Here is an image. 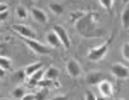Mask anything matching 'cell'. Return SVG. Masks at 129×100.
<instances>
[{
    "label": "cell",
    "instance_id": "cell-1",
    "mask_svg": "<svg viewBox=\"0 0 129 100\" xmlns=\"http://www.w3.org/2000/svg\"><path fill=\"white\" fill-rule=\"evenodd\" d=\"M98 15L96 13L89 12L84 14L77 20V30L84 37H97L102 35V30L98 24Z\"/></svg>",
    "mask_w": 129,
    "mask_h": 100
},
{
    "label": "cell",
    "instance_id": "cell-2",
    "mask_svg": "<svg viewBox=\"0 0 129 100\" xmlns=\"http://www.w3.org/2000/svg\"><path fill=\"white\" fill-rule=\"evenodd\" d=\"M111 43H112V38H110L107 41H105L103 44L99 46V47L90 48L88 53V55H87L88 59L89 60H91V61H99V60H101L107 55Z\"/></svg>",
    "mask_w": 129,
    "mask_h": 100
},
{
    "label": "cell",
    "instance_id": "cell-3",
    "mask_svg": "<svg viewBox=\"0 0 129 100\" xmlns=\"http://www.w3.org/2000/svg\"><path fill=\"white\" fill-rule=\"evenodd\" d=\"M22 39L26 43V45L32 51H34L35 54H37V55H48L50 53V50L47 46H45L39 41L35 40V39H28V38H23V37H22Z\"/></svg>",
    "mask_w": 129,
    "mask_h": 100
},
{
    "label": "cell",
    "instance_id": "cell-4",
    "mask_svg": "<svg viewBox=\"0 0 129 100\" xmlns=\"http://www.w3.org/2000/svg\"><path fill=\"white\" fill-rule=\"evenodd\" d=\"M12 29L16 31V33H18L23 38H28V39H35L38 40L39 35L36 32L32 30L29 27H28L27 25L24 24H14L12 26Z\"/></svg>",
    "mask_w": 129,
    "mask_h": 100
},
{
    "label": "cell",
    "instance_id": "cell-5",
    "mask_svg": "<svg viewBox=\"0 0 129 100\" xmlns=\"http://www.w3.org/2000/svg\"><path fill=\"white\" fill-rule=\"evenodd\" d=\"M53 30L54 31L55 34L58 35L60 42H61L62 46L64 47V48H66V49L70 48L71 40L66 29H64L63 26H61V25H54Z\"/></svg>",
    "mask_w": 129,
    "mask_h": 100
},
{
    "label": "cell",
    "instance_id": "cell-6",
    "mask_svg": "<svg viewBox=\"0 0 129 100\" xmlns=\"http://www.w3.org/2000/svg\"><path fill=\"white\" fill-rule=\"evenodd\" d=\"M111 73L119 80H126L129 77V70L121 63H114L111 66Z\"/></svg>",
    "mask_w": 129,
    "mask_h": 100
},
{
    "label": "cell",
    "instance_id": "cell-7",
    "mask_svg": "<svg viewBox=\"0 0 129 100\" xmlns=\"http://www.w3.org/2000/svg\"><path fill=\"white\" fill-rule=\"evenodd\" d=\"M66 68L68 74L73 79L78 78L82 73V68H81L80 64L74 59H71L68 60Z\"/></svg>",
    "mask_w": 129,
    "mask_h": 100
},
{
    "label": "cell",
    "instance_id": "cell-8",
    "mask_svg": "<svg viewBox=\"0 0 129 100\" xmlns=\"http://www.w3.org/2000/svg\"><path fill=\"white\" fill-rule=\"evenodd\" d=\"M97 85H98V90L102 97H103L104 98H109L113 97L114 88L109 80H103Z\"/></svg>",
    "mask_w": 129,
    "mask_h": 100
},
{
    "label": "cell",
    "instance_id": "cell-9",
    "mask_svg": "<svg viewBox=\"0 0 129 100\" xmlns=\"http://www.w3.org/2000/svg\"><path fill=\"white\" fill-rule=\"evenodd\" d=\"M103 80H104V75L100 71H91L88 72V74L85 77L86 83L90 85H98Z\"/></svg>",
    "mask_w": 129,
    "mask_h": 100
},
{
    "label": "cell",
    "instance_id": "cell-10",
    "mask_svg": "<svg viewBox=\"0 0 129 100\" xmlns=\"http://www.w3.org/2000/svg\"><path fill=\"white\" fill-rule=\"evenodd\" d=\"M31 15H32L33 18L37 22L41 24H46L48 21V17L47 15L41 9L36 7L31 8Z\"/></svg>",
    "mask_w": 129,
    "mask_h": 100
},
{
    "label": "cell",
    "instance_id": "cell-11",
    "mask_svg": "<svg viewBox=\"0 0 129 100\" xmlns=\"http://www.w3.org/2000/svg\"><path fill=\"white\" fill-rule=\"evenodd\" d=\"M46 38H47V42H48V44L50 46H52V47H59L62 46L59 37H58V35L55 34V32L53 30L51 31V32H49V33H47V37H46Z\"/></svg>",
    "mask_w": 129,
    "mask_h": 100
},
{
    "label": "cell",
    "instance_id": "cell-12",
    "mask_svg": "<svg viewBox=\"0 0 129 100\" xmlns=\"http://www.w3.org/2000/svg\"><path fill=\"white\" fill-rule=\"evenodd\" d=\"M43 67V63L42 62H35V63L30 64V65L27 66L24 68V72L26 74L27 77H30L31 75H33L36 71Z\"/></svg>",
    "mask_w": 129,
    "mask_h": 100
},
{
    "label": "cell",
    "instance_id": "cell-13",
    "mask_svg": "<svg viewBox=\"0 0 129 100\" xmlns=\"http://www.w3.org/2000/svg\"><path fill=\"white\" fill-rule=\"evenodd\" d=\"M60 74V71L57 67L54 66H51L44 72V78L47 80H55Z\"/></svg>",
    "mask_w": 129,
    "mask_h": 100
},
{
    "label": "cell",
    "instance_id": "cell-14",
    "mask_svg": "<svg viewBox=\"0 0 129 100\" xmlns=\"http://www.w3.org/2000/svg\"><path fill=\"white\" fill-rule=\"evenodd\" d=\"M120 22H121V24L125 30H128V27H129V6L128 5H125V8L121 12Z\"/></svg>",
    "mask_w": 129,
    "mask_h": 100
},
{
    "label": "cell",
    "instance_id": "cell-15",
    "mask_svg": "<svg viewBox=\"0 0 129 100\" xmlns=\"http://www.w3.org/2000/svg\"><path fill=\"white\" fill-rule=\"evenodd\" d=\"M49 9L53 14H55V15H57V16L62 15V13H63V11H64L63 6L58 3L49 4Z\"/></svg>",
    "mask_w": 129,
    "mask_h": 100
},
{
    "label": "cell",
    "instance_id": "cell-16",
    "mask_svg": "<svg viewBox=\"0 0 129 100\" xmlns=\"http://www.w3.org/2000/svg\"><path fill=\"white\" fill-rule=\"evenodd\" d=\"M11 66V60L9 58L5 57V56L0 55V67L2 69L7 71L9 70Z\"/></svg>",
    "mask_w": 129,
    "mask_h": 100
},
{
    "label": "cell",
    "instance_id": "cell-17",
    "mask_svg": "<svg viewBox=\"0 0 129 100\" xmlns=\"http://www.w3.org/2000/svg\"><path fill=\"white\" fill-rule=\"evenodd\" d=\"M25 93H26L25 92V90L21 86L16 87V88H15L12 91V96L16 99H22Z\"/></svg>",
    "mask_w": 129,
    "mask_h": 100
},
{
    "label": "cell",
    "instance_id": "cell-18",
    "mask_svg": "<svg viewBox=\"0 0 129 100\" xmlns=\"http://www.w3.org/2000/svg\"><path fill=\"white\" fill-rule=\"evenodd\" d=\"M26 74L24 72V70H19L17 72H16L15 73L13 74V77H12V80L14 82H20V81H22L26 78Z\"/></svg>",
    "mask_w": 129,
    "mask_h": 100
},
{
    "label": "cell",
    "instance_id": "cell-19",
    "mask_svg": "<svg viewBox=\"0 0 129 100\" xmlns=\"http://www.w3.org/2000/svg\"><path fill=\"white\" fill-rule=\"evenodd\" d=\"M99 4L103 8L107 10L108 11H112L114 5V0H99Z\"/></svg>",
    "mask_w": 129,
    "mask_h": 100
},
{
    "label": "cell",
    "instance_id": "cell-20",
    "mask_svg": "<svg viewBox=\"0 0 129 100\" xmlns=\"http://www.w3.org/2000/svg\"><path fill=\"white\" fill-rule=\"evenodd\" d=\"M16 12L17 16L21 18V19H25V18L28 17V11H27V10L25 9L23 6H18L16 8Z\"/></svg>",
    "mask_w": 129,
    "mask_h": 100
},
{
    "label": "cell",
    "instance_id": "cell-21",
    "mask_svg": "<svg viewBox=\"0 0 129 100\" xmlns=\"http://www.w3.org/2000/svg\"><path fill=\"white\" fill-rule=\"evenodd\" d=\"M121 55L123 59L126 61L129 60V44L128 42H125L121 47Z\"/></svg>",
    "mask_w": 129,
    "mask_h": 100
},
{
    "label": "cell",
    "instance_id": "cell-22",
    "mask_svg": "<svg viewBox=\"0 0 129 100\" xmlns=\"http://www.w3.org/2000/svg\"><path fill=\"white\" fill-rule=\"evenodd\" d=\"M30 77L35 79V80H37L39 82L41 80H42V79L44 78V71L42 70V68H41V69H39L38 71H36L33 75H31Z\"/></svg>",
    "mask_w": 129,
    "mask_h": 100
},
{
    "label": "cell",
    "instance_id": "cell-23",
    "mask_svg": "<svg viewBox=\"0 0 129 100\" xmlns=\"http://www.w3.org/2000/svg\"><path fill=\"white\" fill-rule=\"evenodd\" d=\"M47 90L46 91V88H42L41 91H39L37 93H35V100H43L47 97Z\"/></svg>",
    "mask_w": 129,
    "mask_h": 100
},
{
    "label": "cell",
    "instance_id": "cell-24",
    "mask_svg": "<svg viewBox=\"0 0 129 100\" xmlns=\"http://www.w3.org/2000/svg\"><path fill=\"white\" fill-rule=\"evenodd\" d=\"M84 97H85V99H87V100H95L96 99L95 94L91 91H87L84 94Z\"/></svg>",
    "mask_w": 129,
    "mask_h": 100
},
{
    "label": "cell",
    "instance_id": "cell-25",
    "mask_svg": "<svg viewBox=\"0 0 129 100\" xmlns=\"http://www.w3.org/2000/svg\"><path fill=\"white\" fill-rule=\"evenodd\" d=\"M22 99H23V100H35V93H25Z\"/></svg>",
    "mask_w": 129,
    "mask_h": 100
},
{
    "label": "cell",
    "instance_id": "cell-26",
    "mask_svg": "<svg viewBox=\"0 0 129 100\" xmlns=\"http://www.w3.org/2000/svg\"><path fill=\"white\" fill-rule=\"evenodd\" d=\"M9 16V11H4V12H0V22L5 21Z\"/></svg>",
    "mask_w": 129,
    "mask_h": 100
},
{
    "label": "cell",
    "instance_id": "cell-27",
    "mask_svg": "<svg viewBox=\"0 0 129 100\" xmlns=\"http://www.w3.org/2000/svg\"><path fill=\"white\" fill-rule=\"evenodd\" d=\"M8 10H9L8 5H6V4H4L3 2H2V3H0V12L7 11Z\"/></svg>",
    "mask_w": 129,
    "mask_h": 100
},
{
    "label": "cell",
    "instance_id": "cell-28",
    "mask_svg": "<svg viewBox=\"0 0 129 100\" xmlns=\"http://www.w3.org/2000/svg\"><path fill=\"white\" fill-rule=\"evenodd\" d=\"M29 78V80H28V85H31V86H35V85H38V81L35 80V79L31 78V77H28Z\"/></svg>",
    "mask_w": 129,
    "mask_h": 100
},
{
    "label": "cell",
    "instance_id": "cell-29",
    "mask_svg": "<svg viewBox=\"0 0 129 100\" xmlns=\"http://www.w3.org/2000/svg\"><path fill=\"white\" fill-rule=\"evenodd\" d=\"M5 72H6V71H5V70L2 69V68L0 67V78H3V77H5Z\"/></svg>",
    "mask_w": 129,
    "mask_h": 100
},
{
    "label": "cell",
    "instance_id": "cell-30",
    "mask_svg": "<svg viewBox=\"0 0 129 100\" xmlns=\"http://www.w3.org/2000/svg\"><path fill=\"white\" fill-rule=\"evenodd\" d=\"M53 99H58V100H59V99H66V97H60V96H59V97H54Z\"/></svg>",
    "mask_w": 129,
    "mask_h": 100
},
{
    "label": "cell",
    "instance_id": "cell-31",
    "mask_svg": "<svg viewBox=\"0 0 129 100\" xmlns=\"http://www.w3.org/2000/svg\"><path fill=\"white\" fill-rule=\"evenodd\" d=\"M128 2H129V0H122V3H123L124 5H128Z\"/></svg>",
    "mask_w": 129,
    "mask_h": 100
},
{
    "label": "cell",
    "instance_id": "cell-32",
    "mask_svg": "<svg viewBox=\"0 0 129 100\" xmlns=\"http://www.w3.org/2000/svg\"><path fill=\"white\" fill-rule=\"evenodd\" d=\"M2 1H3V0H0V3H2Z\"/></svg>",
    "mask_w": 129,
    "mask_h": 100
}]
</instances>
